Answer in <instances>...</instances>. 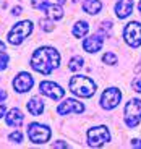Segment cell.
Returning a JSON list of instances; mask_svg holds the SVG:
<instances>
[{"instance_id": "cell-1", "label": "cell", "mask_w": 141, "mask_h": 149, "mask_svg": "<svg viewBox=\"0 0 141 149\" xmlns=\"http://www.w3.org/2000/svg\"><path fill=\"white\" fill-rule=\"evenodd\" d=\"M60 65V54L54 47H41L31 57V67L42 74H50Z\"/></svg>"}, {"instance_id": "cell-2", "label": "cell", "mask_w": 141, "mask_h": 149, "mask_svg": "<svg viewBox=\"0 0 141 149\" xmlns=\"http://www.w3.org/2000/svg\"><path fill=\"white\" fill-rule=\"evenodd\" d=\"M96 83L88 76H81L76 74L70 79V91L80 97H91L96 93Z\"/></svg>"}, {"instance_id": "cell-3", "label": "cell", "mask_w": 141, "mask_h": 149, "mask_svg": "<svg viewBox=\"0 0 141 149\" xmlns=\"http://www.w3.org/2000/svg\"><path fill=\"white\" fill-rule=\"evenodd\" d=\"M31 33H33V23L31 21H20L11 28L10 34H8V42L11 45H20Z\"/></svg>"}, {"instance_id": "cell-4", "label": "cell", "mask_w": 141, "mask_h": 149, "mask_svg": "<svg viewBox=\"0 0 141 149\" xmlns=\"http://www.w3.org/2000/svg\"><path fill=\"white\" fill-rule=\"evenodd\" d=\"M109 141H110V133H109V128L104 125L88 130V144L91 148H101Z\"/></svg>"}, {"instance_id": "cell-5", "label": "cell", "mask_w": 141, "mask_h": 149, "mask_svg": "<svg viewBox=\"0 0 141 149\" xmlns=\"http://www.w3.org/2000/svg\"><path fill=\"white\" fill-rule=\"evenodd\" d=\"M141 120V101L130 99L125 107V123L130 128H135Z\"/></svg>"}, {"instance_id": "cell-6", "label": "cell", "mask_w": 141, "mask_h": 149, "mask_svg": "<svg viewBox=\"0 0 141 149\" xmlns=\"http://www.w3.org/2000/svg\"><path fill=\"white\" fill-rule=\"evenodd\" d=\"M28 136L33 143L36 144H42V143L49 141L50 138V130L42 123H29L28 125Z\"/></svg>"}, {"instance_id": "cell-7", "label": "cell", "mask_w": 141, "mask_h": 149, "mask_svg": "<svg viewBox=\"0 0 141 149\" xmlns=\"http://www.w3.org/2000/svg\"><path fill=\"white\" fill-rule=\"evenodd\" d=\"M123 37H125V42L130 47H140L141 45V24L138 21H130L125 26L123 31Z\"/></svg>"}, {"instance_id": "cell-8", "label": "cell", "mask_w": 141, "mask_h": 149, "mask_svg": "<svg viewBox=\"0 0 141 149\" xmlns=\"http://www.w3.org/2000/svg\"><path fill=\"white\" fill-rule=\"evenodd\" d=\"M120 99H122L120 89H117V88H107L102 93V96H101V107L105 109V110H110V109L119 105Z\"/></svg>"}, {"instance_id": "cell-9", "label": "cell", "mask_w": 141, "mask_h": 149, "mask_svg": "<svg viewBox=\"0 0 141 149\" xmlns=\"http://www.w3.org/2000/svg\"><path fill=\"white\" fill-rule=\"evenodd\" d=\"M34 84V79L33 76H31L29 73H26V71H21V73L16 74V78L13 79V88H15L16 93H28V91L33 88Z\"/></svg>"}, {"instance_id": "cell-10", "label": "cell", "mask_w": 141, "mask_h": 149, "mask_svg": "<svg viewBox=\"0 0 141 149\" xmlns=\"http://www.w3.org/2000/svg\"><path fill=\"white\" fill-rule=\"evenodd\" d=\"M39 91H41L42 94H45V96H49L50 99H54V101L62 99L63 94H65V89H62V86L55 84V83H52V81H42L41 84H39Z\"/></svg>"}, {"instance_id": "cell-11", "label": "cell", "mask_w": 141, "mask_h": 149, "mask_svg": "<svg viewBox=\"0 0 141 149\" xmlns=\"http://www.w3.org/2000/svg\"><path fill=\"white\" fill-rule=\"evenodd\" d=\"M84 110V105L81 102L75 101V99H67L57 107V113L59 115H68V113H81Z\"/></svg>"}, {"instance_id": "cell-12", "label": "cell", "mask_w": 141, "mask_h": 149, "mask_svg": "<svg viewBox=\"0 0 141 149\" xmlns=\"http://www.w3.org/2000/svg\"><path fill=\"white\" fill-rule=\"evenodd\" d=\"M102 44H104V39L101 36H91V37H86L83 41V49L89 54H96L97 50L102 49Z\"/></svg>"}, {"instance_id": "cell-13", "label": "cell", "mask_w": 141, "mask_h": 149, "mask_svg": "<svg viewBox=\"0 0 141 149\" xmlns=\"http://www.w3.org/2000/svg\"><path fill=\"white\" fill-rule=\"evenodd\" d=\"M131 11H133V0H119L115 5V13L120 19L130 16Z\"/></svg>"}, {"instance_id": "cell-14", "label": "cell", "mask_w": 141, "mask_h": 149, "mask_svg": "<svg viewBox=\"0 0 141 149\" xmlns=\"http://www.w3.org/2000/svg\"><path fill=\"white\" fill-rule=\"evenodd\" d=\"M23 118H24V115L21 113L20 109H11L7 115H5V122H7V125L8 127H15V128H18L20 125L23 123Z\"/></svg>"}, {"instance_id": "cell-15", "label": "cell", "mask_w": 141, "mask_h": 149, "mask_svg": "<svg viewBox=\"0 0 141 149\" xmlns=\"http://www.w3.org/2000/svg\"><path fill=\"white\" fill-rule=\"evenodd\" d=\"M26 107H28V110H29L31 115L39 117L42 113V110H44V102H42L39 97H33V99H29V101H28Z\"/></svg>"}, {"instance_id": "cell-16", "label": "cell", "mask_w": 141, "mask_h": 149, "mask_svg": "<svg viewBox=\"0 0 141 149\" xmlns=\"http://www.w3.org/2000/svg\"><path fill=\"white\" fill-rule=\"evenodd\" d=\"M101 8H102V3H101L99 0H84L83 2V10L89 15H96L99 13Z\"/></svg>"}, {"instance_id": "cell-17", "label": "cell", "mask_w": 141, "mask_h": 149, "mask_svg": "<svg viewBox=\"0 0 141 149\" xmlns=\"http://www.w3.org/2000/svg\"><path fill=\"white\" fill-rule=\"evenodd\" d=\"M45 13H47V16L50 19H60V18H63V10H62V7L60 5H55V3H50L47 8H45Z\"/></svg>"}, {"instance_id": "cell-18", "label": "cell", "mask_w": 141, "mask_h": 149, "mask_svg": "<svg viewBox=\"0 0 141 149\" xmlns=\"http://www.w3.org/2000/svg\"><path fill=\"white\" fill-rule=\"evenodd\" d=\"M89 31V24L86 21H78L73 28V36L75 37H83Z\"/></svg>"}, {"instance_id": "cell-19", "label": "cell", "mask_w": 141, "mask_h": 149, "mask_svg": "<svg viewBox=\"0 0 141 149\" xmlns=\"http://www.w3.org/2000/svg\"><path fill=\"white\" fill-rule=\"evenodd\" d=\"M83 65H84V60H83L80 55H76L68 62V70L70 71H78V70L83 68Z\"/></svg>"}, {"instance_id": "cell-20", "label": "cell", "mask_w": 141, "mask_h": 149, "mask_svg": "<svg viewBox=\"0 0 141 149\" xmlns=\"http://www.w3.org/2000/svg\"><path fill=\"white\" fill-rule=\"evenodd\" d=\"M31 5H33V8H36V10L45 11V8L50 3H49V0H31Z\"/></svg>"}, {"instance_id": "cell-21", "label": "cell", "mask_w": 141, "mask_h": 149, "mask_svg": "<svg viewBox=\"0 0 141 149\" xmlns=\"http://www.w3.org/2000/svg\"><path fill=\"white\" fill-rule=\"evenodd\" d=\"M54 28H55V24H54V19H41V29L47 31V33H50V31H54Z\"/></svg>"}, {"instance_id": "cell-22", "label": "cell", "mask_w": 141, "mask_h": 149, "mask_svg": "<svg viewBox=\"0 0 141 149\" xmlns=\"http://www.w3.org/2000/svg\"><path fill=\"white\" fill-rule=\"evenodd\" d=\"M102 60H104L105 63H109V65H115V63H117V57H115L112 52H107V54H104V57H102Z\"/></svg>"}, {"instance_id": "cell-23", "label": "cell", "mask_w": 141, "mask_h": 149, "mask_svg": "<svg viewBox=\"0 0 141 149\" xmlns=\"http://www.w3.org/2000/svg\"><path fill=\"white\" fill-rule=\"evenodd\" d=\"M8 139L13 143H21L23 141V134L20 133V131H15V133H11L10 136H8Z\"/></svg>"}, {"instance_id": "cell-24", "label": "cell", "mask_w": 141, "mask_h": 149, "mask_svg": "<svg viewBox=\"0 0 141 149\" xmlns=\"http://www.w3.org/2000/svg\"><path fill=\"white\" fill-rule=\"evenodd\" d=\"M8 63V55L7 52H0V70H3Z\"/></svg>"}, {"instance_id": "cell-25", "label": "cell", "mask_w": 141, "mask_h": 149, "mask_svg": "<svg viewBox=\"0 0 141 149\" xmlns=\"http://www.w3.org/2000/svg\"><path fill=\"white\" fill-rule=\"evenodd\" d=\"M110 28H112V23L110 21H104L102 24H101V31L104 34H109L110 33Z\"/></svg>"}, {"instance_id": "cell-26", "label": "cell", "mask_w": 141, "mask_h": 149, "mask_svg": "<svg viewBox=\"0 0 141 149\" xmlns=\"http://www.w3.org/2000/svg\"><path fill=\"white\" fill-rule=\"evenodd\" d=\"M131 86H133V89L136 91V93H141V78H135Z\"/></svg>"}, {"instance_id": "cell-27", "label": "cell", "mask_w": 141, "mask_h": 149, "mask_svg": "<svg viewBox=\"0 0 141 149\" xmlns=\"http://www.w3.org/2000/svg\"><path fill=\"white\" fill-rule=\"evenodd\" d=\"M5 113V102L3 101H0V117Z\"/></svg>"}, {"instance_id": "cell-28", "label": "cell", "mask_w": 141, "mask_h": 149, "mask_svg": "<svg viewBox=\"0 0 141 149\" xmlns=\"http://www.w3.org/2000/svg\"><path fill=\"white\" fill-rule=\"evenodd\" d=\"M131 146H133V148H141V141L140 139H133V141H131Z\"/></svg>"}, {"instance_id": "cell-29", "label": "cell", "mask_w": 141, "mask_h": 149, "mask_svg": "<svg viewBox=\"0 0 141 149\" xmlns=\"http://www.w3.org/2000/svg\"><path fill=\"white\" fill-rule=\"evenodd\" d=\"M67 143H54V148H67Z\"/></svg>"}, {"instance_id": "cell-30", "label": "cell", "mask_w": 141, "mask_h": 149, "mask_svg": "<svg viewBox=\"0 0 141 149\" xmlns=\"http://www.w3.org/2000/svg\"><path fill=\"white\" fill-rule=\"evenodd\" d=\"M5 97H7V93L3 89H0V101H5Z\"/></svg>"}, {"instance_id": "cell-31", "label": "cell", "mask_w": 141, "mask_h": 149, "mask_svg": "<svg viewBox=\"0 0 141 149\" xmlns=\"http://www.w3.org/2000/svg\"><path fill=\"white\" fill-rule=\"evenodd\" d=\"M21 13V7H15L13 8V15H20Z\"/></svg>"}, {"instance_id": "cell-32", "label": "cell", "mask_w": 141, "mask_h": 149, "mask_svg": "<svg viewBox=\"0 0 141 149\" xmlns=\"http://www.w3.org/2000/svg\"><path fill=\"white\" fill-rule=\"evenodd\" d=\"M140 70H141V62H140V65H138V67L135 68V71H140Z\"/></svg>"}, {"instance_id": "cell-33", "label": "cell", "mask_w": 141, "mask_h": 149, "mask_svg": "<svg viewBox=\"0 0 141 149\" xmlns=\"http://www.w3.org/2000/svg\"><path fill=\"white\" fill-rule=\"evenodd\" d=\"M140 11H141V2H140Z\"/></svg>"}]
</instances>
